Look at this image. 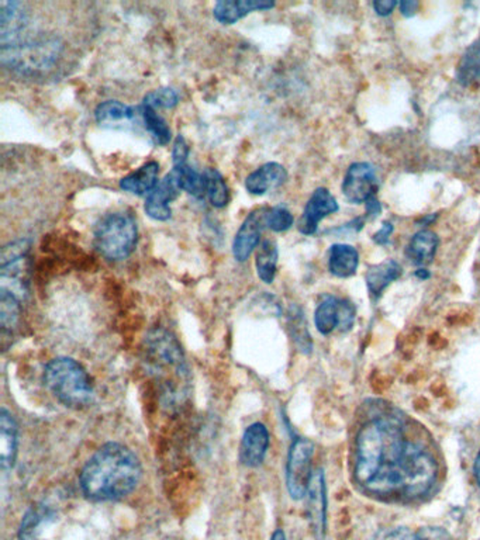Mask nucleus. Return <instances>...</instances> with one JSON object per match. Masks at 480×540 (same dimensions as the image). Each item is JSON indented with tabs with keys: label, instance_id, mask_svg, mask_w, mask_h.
<instances>
[{
	"label": "nucleus",
	"instance_id": "1",
	"mask_svg": "<svg viewBox=\"0 0 480 540\" xmlns=\"http://www.w3.org/2000/svg\"><path fill=\"white\" fill-rule=\"evenodd\" d=\"M354 479L358 487L379 500H421L438 479L433 450L400 417L382 414L362 425L355 439Z\"/></svg>",
	"mask_w": 480,
	"mask_h": 540
},
{
	"label": "nucleus",
	"instance_id": "2",
	"mask_svg": "<svg viewBox=\"0 0 480 540\" xmlns=\"http://www.w3.org/2000/svg\"><path fill=\"white\" fill-rule=\"evenodd\" d=\"M141 463L127 446L106 443L83 466L79 482L83 494L96 503L129 496L140 482Z\"/></svg>",
	"mask_w": 480,
	"mask_h": 540
},
{
	"label": "nucleus",
	"instance_id": "3",
	"mask_svg": "<svg viewBox=\"0 0 480 540\" xmlns=\"http://www.w3.org/2000/svg\"><path fill=\"white\" fill-rule=\"evenodd\" d=\"M143 364L157 384L164 407H182L191 393V373L177 337L162 328L151 331L144 340Z\"/></svg>",
	"mask_w": 480,
	"mask_h": 540
},
{
	"label": "nucleus",
	"instance_id": "4",
	"mask_svg": "<svg viewBox=\"0 0 480 540\" xmlns=\"http://www.w3.org/2000/svg\"><path fill=\"white\" fill-rule=\"evenodd\" d=\"M44 383L59 403L71 408H83L95 400L92 379L83 364L71 357H55L44 371Z\"/></svg>",
	"mask_w": 480,
	"mask_h": 540
},
{
	"label": "nucleus",
	"instance_id": "5",
	"mask_svg": "<svg viewBox=\"0 0 480 540\" xmlns=\"http://www.w3.org/2000/svg\"><path fill=\"white\" fill-rule=\"evenodd\" d=\"M62 52V43L57 37L16 41L2 45L0 61L4 68L20 75H37L51 69Z\"/></svg>",
	"mask_w": 480,
	"mask_h": 540
},
{
	"label": "nucleus",
	"instance_id": "6",
	"mask_svg": "<svg viewBox=\"0 0 480 540\" xmlns=\"http://www.w3.org/2000/svg\"><path fill=\"white\" fill-rule=\"evenodd\" d=\"M138 242V227L129 213H110L100 218L93 231V245L103 258L124 261Z\"/></svg>",
	"mask_w": 480,
	"mask_h": 540
},
{
	"label": "nucleus",
	"instance_id": "7",
	"mask_svg": "<svg viewBox=\"0 0 480 540\" xmlns=\"http://www.w3.org/2000/svg\"><path fill=\"white\" fill-rule=\"evenodd\" d=\"M313 442L306 438H297L290 446L287 463V487L293 500H303L311 486V460H313Z\"/></svg>",
	"mask_w": 480,
	"mask_h": 540
},
{
	"label": "nucleus",
	"instance_id": "8",
	"mask_svg": "<svg viewBox=\"0 0 480 540\" xmlns=\"http://www.w3.org/2000/svg\"><path fill=\"white\" fill-rule=\"evenodd\" d=\"M355 307L347 300L326 296L321 300L314 314L317 331L323 335H330L335 330L347 333L355 323Z\"/></svg>",
	"mask_w": 480,
	"mask_h": 540
},
{
	"label": "nucleus",
	"instance_id": "9",
	"mask_svg": "<svg viewBox=\"0 0 480 540\" xmlns=\"http://www.w3.org/2000/svg\"><path fill=\"white\" fill-rule=\"evenodd\" d=\"M268 211L270 208H256L247 215L246 220L242 221L241 227L232 241V255H234L235 261H248L252 252L258 248L259 241H261L266 227Z\"/></svg>",
	"mask_w": 480,
	"mask_h": 540
},
{
	"label": "nucleus",
	"instance_id": "10",
	"mask_svg": "<svg viewBox=\"0 0 480 540\" xmlns=\"http://www.w3.org/2000/svg\"><path fill=\"white\" fill-rule=\"evenodd\" d=\"M378 192V176L371 163H354L347 170L342 182V193L351 203H366L375 198Z\"/></svg>",
	"mask_w": 480,
	"mask_h": 540
},
{
	"label": "nucleus",
	"instance_id": "11",
	"mask_svg": "<svg viewBox=\"0 0 480 540\" xmlns=\"http://www.w3.org/2000/svg\"><path fill=\"white\" fill-rule=\"evenodd\" d=\"M307 517L317 540H323L327 528V489L323 470L319 469L311 476L307 489Z\"/></svg>",
	"mask_w": 480,
	"mask_h": 540
},
{
	"label": "nucleus",
	"instance_id": "12",
	"mask_svg": "<svg viewBox=\"0 0 480 540\" xmlns=\"http://www.w3.org/2000/svg\"><path fill=\"white\" fill-rule=\"evenodd\" d=\"M95 120L107 129H138L143 124L141 109L124 105L119 100H106L95 109Z\"/></svg>",
	"mask_w": 480,
	"mask_h": 540
},
{
	"label": "nucleus",
	"instance_id": "13",
	"mask_svg": "<svg viewBox=\"0 0 480 540\" xmlns=\"http://www.w3.org/2000/svg\"><path fill=\"white\" fill-rule=\"evenodd\" d=\"M338 203L334 196L326 187H319L307 201L303 215L299 221V231L303 235H313L317 232L319 223L327 215L338 211Z\"/></svg>",
	"mask_w": 480,
	"mask_h": 540
},
{
	"label": "nucleus",
	"instance_id": "14",
	"mask_svg": "<svg viewBox=\"0 0 480 540\" xmlns=\"http://www.w3.org/2000/svg\"><path fill=\"white\" fill-rule=\"evenodd\" d=\"M270 448V432L265 425L254 422L242 435L240 445V462L246 467H258L265 460L266 452Z\"/></svg>",
	"mask_w": 480,
	"mask_h": 540
},
{
	"label": "nucleus",
	"instance_id": "15",
	"mask_svg": "<svg viewBox=\"0 0 480 540\" xmlns=\"http://www.w3.org/2000/svg\"><path fill=\"white\" fill-rule=\"evenodd\" d=\"M181 189L177 186L174 175L168 174L158 186L146 199L144 210L148 217L155 221H168L172 215L170 201L177 198Z\"/></svg>",
	"mask_w": 480,
	"mask_h": 540
},
{
	"label": "nucleus",
	"instance_id": "16",
	"mask_svg": "<svg viewBox=\"0 0 480 540\" xmlns=\"http://www.w3.org/2000/svg\"><path fill=\"white\" fill-rule=\"evenodd\" d=\"M273 7L275 4L268 0H222L213 7V16L218 23L230 26L254 12L271 11Z\"/></svg>",
	"mask_w": 480,
	"mask_h": 540
},
{
	"label": "nucleus",
	"instance_id": "17",
	"mask_svg": "<svg viewBox=\"0 0 480 540\" xmlns=\"http://www.w3.org/2000/svg\"><path fill=\"white\" fill-rule=\"evenodd\" d=\"M287 179V169L280 163L268 162L247 176L246 189L249 194L264 196L272 189L282 186Z\"/></svg>",
	"mask_w": 480,
	"mask_h": 540
},
{
	"label": "nucleus",
	"instance_id": "18",
	"mask_svg": "<svg viewBox=\"0 0 480 540\" xmlns=\"http://www.w3.org/2000/svg\"><path fill=\"white\" fill-rule=\"evenodd\" d=\"M28 24V13L20 2L0 4V41L2 45L12 44L19 40L24 26Z\"/></svg>",
	"mask_w": 480,
	"mask_h": 540
},
{
	"label": "nucleus",
	"instance_id": "19",
	"mask_svg": "<svg viewBox=\"0 0 480 540\" xmlns=\"http://www.w3.org/2000/svg\"><path fill=\"white\" fill-rule=\"evenodd\" d=\"M19 448L18 422L13 415L2 408L0 411V465L2 469L11 470L16 462Z\"/></svg>",
	"mask_w": 480,
	"mask_h": 540
},
{
	"label": "nucleus",
	"instance_id": "20",
	"mask_svg": "<svg viewBox=\"0 0 480 540\" xmlns=\"http://www.w3.org/2000/svg\"><path fill=\"white\" fill-rule=\"evenodd\" d=\"M160 163L155 160L144 163L133 174L127 175L120 180V189L136 196H148L158 186Z\"/></svg>",
	"mask_w": 480,
	"mask_h": 540
},
{
	"label": "nucleus",
	"instance_id": "21",
	"mask_svg": "<svg viewBox=\"0 0 480 540\" xmlns=\"http://www.w3.org/2000/svg\"><path fill=\"white\" fill-rule=\"evenodd\" d=\"M400 275H402V266L398 265L395 259H386L379 265L371 266L365 276L371 296H381L389 286L400 278Z\"/></svg>",
	"mask_w": 480,
	"mask_h": 540
},
{
	"label": "nucleus",
	"instance_id": "22",
	"mask_svg": "<svg viewBox=\"0 0 480 540\" xmlns=\"http://www.w3.org/2000/svg\"><path fill=\"white\" fill-rule=\"evenodd\" d=\"M438 245V235L436 232L421 230L410 239L405 254L414 265L427 266L433 262Z\"/></svg>",
	"mask_w": 480,
	"mask_h": 540
},
{
	"label": "nucleus",
	"instance_id": "23",
	"mask_svg": "<svg viewBox=\"0 0 480 540\" xmlns=\"http://www.w3.org/2000/svg\"><path fill=\"white\" fill-rule=\"evenodd\" d=\"M359 265V254L351 245L335 244L331 247L328 268L333 275L345 279L357 273Z\"/></svg>",
	"mask_w": 480,
	"mask_h": 540
},
{
	"label": "nucleus",
	"instance_id": "24",
	"mask_svg": "<svg viewBox=\"0 0 480 540\" xmlns=\"http://www.w3.org/2000/svg\"><path fill=\"white\" fill-rule=\"evenodd\" d=\"M278 258H279V251L275 241L265 239L261 242L256 251V268L259 279L266 285H271L275 280Z\"/></svg>",
	"mask_w": 480,
	"mask_h": 540
},
{
	"label": "nucleus",
	"instance_id": "25",
	"mask_svg": "<svg viewBox=\"0 0 480 540\" xmlns=\"http://www.w3.org/2000/svg\"><path fill=\"white\" fill-rule=\"evenodd\" d=\"M170 174L174 175L177 186L181 191L192 194L193 198L203 199L206 196L205 174H199L198 170L189 165L182 163L172 168Z\"/></svg>",
	"mask_w": 480,
	"mask_h": 540
},
{
	"label": "nucleus",
	"instance_id": "26",
	"mask_svg": "<svg viewBox=\"0 0 480 540\" xmlns=\"http://www.w3.org/2000/svg\"><path fill=\"white\" fill-rule=\"evenodd\" d=\"M206 196L210 200L211 206L216 208H224L230 201V191L223 176L215 168L205 170Z\"/></svg>",
	"mask_w": 480,
	"mask_h": 540
},
{
	"label": "nucleus",
	"instance_id": "27",
	"mask_svg": "<svg viewBox=\"0 0 480 540\" xmlns=\"http://www.w3.org/2000/svg\"><path fill=\"white\" fill-rule=\"evenodd\" d=\"M140 109L144 127H146V133L150 134L153 143L158 144V145L169 144V141L172 140V131H170L167 121L148 106L143 105Z\"/></svg>",
	"mask_w": 480,
	"mask_h": 540
},
{
	"label": "nucleus",
	"instance_id": "28",
	"mask_svg": "<svg viewBox=\"0 0 480 540\" xmlns=\"http://www.w3.org/2000/svg\"><path fill=\"white\" fill-rule=\"evenodd\" d=\"M287 328H289L292 340L296 343L303 354H311L313 343H311V333L307 330L306 318H304L302 309L297 307H290L287 314Z\"/></svg>",
	"mask_w": 480,
	"mask_h": 540
},
{
	"label": "nucleus",
	"instance_id": "29",
	"mask_svg": "<svg viewBox=\"0 0 480 540\" xmlns=\"http://www.w3.org/2000/svg\"><path fill=\"white\" fill-rule=\"evenodd\" d=\"M20 321V300L0 289V324L4 333H12Z\"/></svg>",
	"mask_w": 480,
	"mask_h": 540
},
{
	"label": "nucleus",
	"instance_id": "30",
	"mask_svg": "<svg viewBox=\"0 0 480 540\" xmlns=\"http://www.w3.org/2000/svg\"><path fill=\"white\" fill-rule=\"evenodd\" d=\"M179 103V96L172 88L155 89L153 92L146 93L143 105L151 109H172Z\"/></svg>",
	"mask_w": 480,
	"mask_h": 540
},
{
	"label": "nucleus",
	"instance_id": "31",
	"mask_svg": "<svg viewBox=\"0 0 480 540\" xmlns=\"http://www.w3.org/2000/svg\"><path fill=\"white\" fill-rule=\"evenodd\" d=\"M385 540H451L450 535L439 528H421L416 532L397 530L389 535Z\"/></svg>",
	"mask_w": 480,
	"mask_h": 540
},
{
	"label": "nucleus",
	"instance_id": "32",
	"mask_svg": "<svg viewBox=\"0 0 480 540\" xmlns=\"http://www.w3.org/2000/svg\"><path fill=\"white\" fill-rule=\"evenodd\" d=\"M295 223L292 213L283 206H276L270 208L266 215V227L271 228L273 232H285L292 227Z\"/></svg>",
	"mask_w": 480,
	"mask_h": 540
},
{
	"label": "nucleus",
	"instance_id": "33",
	"mask_svg": "<svg viewBox=\"0 0 480 540\" xmlns=\"http://www.w3.org/2000/svg\"><path fill=\"white\" fill-rule=\"evenodd\" d=\"M28 249H30V242L28 239H19V241L4 245L2 249V256H0V265H6L11 262L26 258Z\"/></svg>",
	"mask_w": 480,
	"mask_h": 540
},
{
	"label": "nucleus",
	"instance_id": "34",
	"mask_svg": "<svg viewBox=\"0 0 480 540\" xmlns=\"http://www.w3.org/2000/svg\"><path fill=\"white\" fill-rule=\"evenodd\" d=\"M40 513L37 511L30 510L26 513L20 528V540H35V530L40 523Z\"/></svg>",
	"mask_w": 480,
	"mask_h": 540
},
{
	"label": "nucleus",
	"instance_id": "35",
	"mask_svg": "<svg viewBox=\"0 0 480 540\" xmlns=\"http://www.w3.org/2000/svg\"><path fill=\"white\" fill-rule=\"evenodd\" d=\"M189 153H191V148H189L188 141L185 140V137L179 134L175 138L174 148H172V163H174V167L182 165V163H188Z\"/></svg>",
	"mask_w": 480,
	"mask_h": 540
},
{
	"label": "nucleus",
	"instance_id": "36",
	"mask_svg": "<svg viewBox=\"0 0 480 540\" xmlns=\"http://www.w3.org/2000/svg\"><path fill=\"white\" fill-rule=\"evenodd\" d=\"M393 232V224L390 221H385L383 225H382L381 230L374 235V241L379 245H386L389 242V239H390V235Z\"/></svg>",
	"mask_w": 480,
	"mask_h": 540
},
{
	"label": "nucleus",
	"instance_id": "37",
	"mask_svg": "<svg viewBox=\"0 0 480 540\" xmlns=\"http://www.w3.org/2000/svg\"><path fill=\"white\" fill-rule=\"evenodd\" d=\"M396 6H397V2H395V0H379V2L374 4V9H375L376 13L379 16H383V18L392 14Z\"/></svg>",
	"mask_w": 480,
	"mask_h": 540
},
{
	"label": "nucleus",
	"instance_id": "38",
	"mask_svg": "<svg viewBox=\"0 0 480 540\" xmlns=\"http://www.w3.org/2000/svg\"><path fill=\"white\" fill-rule=\"evenodd\" d=\"M400 12H402L403 16L405 18H412L416 14L417 9H419V4L414 2V0H403L400 2Z\"/></svg>",
	"mask_w": 480,
	"mask_h": 540
},
{
	"label": "nucleus",
	"instance_id": "39",
	"mask_svg": "<svg viewBox=\"0 0 480 540\" xmlns=\"http://www.w3.org/2000/svg\"><path fill=\"white\" fill-rule=\"evenodd\" d=\"M381 211L382 206L378 199L372 198L366 201V215H371V217H376V215H381Z\"/></svg>",
	"mask_w": 480,
	"mask_h": 540
},
{
	"label": "nucleus",
	"instance_id": "40",
	"mask_svg": "<svg viewBox=\"0 0 480 540\" xmlns=\"http://www.w3.org/2000/svg\"><path fill=\"white\" fill-rule=\"evenodd\" d=\"M475 477H476L477 484L480 487V452L477 453L476 460H475Z\"/></svg>",
	"mask_w": 480,
	"mask_h": 540
},
{
	"label": "nucleus",
	"instance_id": "41",
	"mask_svg": "<svg viewBox=\"0 0 480 540\" xmlns=\"http://www.w3.org/2000/svg\"><path fill=\"white\" fill-rule=\"evenodd\" d=\"M271 540H287V536H285V532L282 529H276Z\"/></svg>",
	"mask_w": 480,
	"mask_h": 540
},
{
	"label": "nucleus",
	"instance_id": "42",
	"mask_svg": "<svg viewBox=\"0 0 480 540\" xmlns=\"http://www.w3.org/2000/svg\"><path fill=\"white\" fill-rule=\"evenodd\" d=\"M417 276L421 278V279H429V273H427L426 269H420L419 272H417Z\"/></svg>",
	"mask_w": 480,
	"mask_h": 540
}]
</instances>
